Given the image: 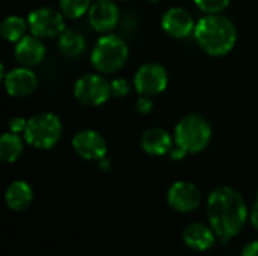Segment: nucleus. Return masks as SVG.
Masks as SVG:
<instances>
[{
	"label": "nucleus",
	"mask_w": 258,
	"mask_h": 256,
	"mask_svg": "<svg viewBox=\"0 0 258 256\" xmlns=\"http://www.w3.org/2000/svg\"><path fill=\"white\" fill-rule=\"evenodd\" d=\"M248 207L243 196L233 187H218L207 199V217L216 235L222 240L237 235L246 220Z\"/></svg>",
	"instance_id": "1"
},
{
	"label": "nucleus",
	"mask_w": 258,
	"mask_h": 256,
	"mask_svg": "<svg viewBox=\"0 0 258 256\" xmlns=\"http://www.w3.org/2000/svg\"><path fill=\"white\" fill-rule=\"evenodd\" d=\"M194 35L198 45L210 56H225L237 42L234 23L221 14H209L203 17L197 23Z\"/></svg>",
	"instance_id": "2"
},
{
	"label": "nucleus",
	"mask_w": 258,
	"mask_h": 256,
	"mask_svg": "<svg viewBox=\"0 0 258 256\" xmlns=\"http://www.w3.org/2000/svg\"><path fill=\"white\" fill-rule=\"evenodd\" d=\"M212 140V127L209 121L197 113L183 116L174 133V142L187 154H198L204 151Z\"/></svg>",
	"instance_id": "3"
},
{
	"label": "nucleus",
	"mask_w": 258,
	"mask_h": 256,
	"mask_svg": "<svg viewBox=\"0 0 258 256\" xmlns=\"http://www.w3.org/2000/svg\"><path fill=\"white\" fill-rule=\"evenodd\" d=\"M128 57V47L125 41L116 35L101 36L92 48V66L103 74H112L121 69Z\"/></svg>",
	"instance_id": "4"
},
{
	"label": "nucleus",
	"mask_w": 258,
	"mask_h": 256,
	"mask_svg": "<svg viewBox=\"0 0 258 256\" xmlns=\"http://www.w3.org/2000/svg\"><path fill=\"white\" fill-rule=\"evenodd\" d=\"M62 136V122L54 113H38L27 121L24 131L26 142L36 149H50L56 146Z\"/></svg>",
	"instance_id": "5"
},
{
	"label": "nucleus",
	"mask_w": 258,
	"mask_h": 256,
	"mask_svg": "<svg viewBox=\"0 0 258 256\" xmlns=\"http://www.w3.org/2000/svg\"><path fill=\"white\" fill-rule=\"evenodd\" d=\"M74 97L85 106H101L112 97L110 83L98 74H85L74 84Z\"/></svg>",
	"instance_id": "6"
},
{
	"label": "nucleus",
	"mask_w": 258,
	"mask_h": 256,
	"mask_svg": "<svg viewBox=\"0 0 258 256\" xmlns=\"http://www.w3.org/2000/svg\"><path fill=\"white\" fill-rule=\"evenodd\" d=\"M63 14L53 8H38L27 17V24L32 35L38 38H56L65 32Z\"/></svg>",
	"instance_id": "7"
},
{
	"label": "nucleus",
	"mask_w": 258,
	"mask_h": 256,
	"mask_svg": "<svg viewBox=\"0 0 258 256\" xmlns=\"http://www.w3.org/2000/svg\"><path fill=\"white\" fill-rule=\"evenodd\" d=\"M168 86V72L159 63H145L135 74V88L139 95L154 97Z\"/></svg>",
	"instance_id": "8"
},
{
	"label": "nucleus",
	"mask_w": 258,
	"mask_h": 256,
	"mask_svg": "<svg viewBox=\"0 0 258 256\" xmlns=\"http://www.w3.org/2000/svg\"><path fill=\"white\" fill-rule=\"evenodd\" d=\"M200 189L189 181H177L168 190V204L177 213H190L201 205Z\"/></svg>",
	"instance_id": "9"
},
{
	"label": "nucleus",
	"mask_w": 258,
	"mask_h": 256,
	"mask_svg": "<svg viewBox=\"0 0 258 256\" xmlns=\"http://www.w3.org/2000/svg\"><path fill=\"white\" fill-rule=\"evenodd\" d=\"M73 148L79 157L88 161H98L107 154L104 137L95 130H82L73 137Z\"/></svg>",
	"instance_id": "10"
},
{
	"label": "nucleus",
	"mask_w": 258,
	"mask_h": 256,
	"mask_svg": "<svg viewBox=\"0 0 258 256\" xmlns=\"http://www.w3.org/2000/svg\"><path fill=\"white\" fill-rule=\"evenodd\" d=\"M3 81H5L6 92L14 98L29 97L36 91L38 86L36 74L27 66L11 69L9 72L5 74Z\"/></svg>",
	"instance_id": "11"
},
{
	"label": "nucleus",
	"mask_w": 258,
	"mask_h": 256,
	"mask_svg": "<svg viewBox=\"0 0 258 256\" xmlns=\"http://www.w3.org/2000/svg\"><path fill=\"white\" fill-rule=\"evenodd\" d=\"M119 8L113 0H97L91 5L88 18L97 32H109L119 21Z\"/></svg>",
	"instance_id": "12"
},
{
	"label": "nucleus",
	"mask_w": 258,
	"mask_h": 256,
	"mask_svg": "<svg viewBox=\"0 0 258 256\" xmlns=\"http://www.w3.org/2000/svg\"><path fill=\"white\" fill-rule=\"evenodd\" d=\"M195 26L197 23L194 21L190 12L180 6L169 8L162 17V27L172 38H187L195 30Z\"/></svg>",
	"instance_id": "13"
},
{
	"label": "nucleus",
	"mask_w": 258,
	"mask_h": 256,
	"mask_svg": "<svg viewBox=\"0 0 258 256\" xmlns=\"http://www.w3.org/2000/svg\"><path fill=\"white\" fill-rule=\"evenodd\" d=\"M216 232L212 226H206L204 223L195 222L184 228L183 231V241L184 244L197 252H204L213 247L216 241Z\"/></svg>",
	"instance_id": "14"
},
{
	"label": "nucleus",
	"mask_w": 258,
	"mask_h": 256,
	"mask_svg": "<svg viewBox=\"0 0 258 256\" xmlns=\"http://www.w3.org/2000/svg\"><path fill=\"white\" fill-rule=\"evenodd\" d=\"M14 53H15V59L23 66L30 68L42 62L45 56V45L41 41V38L30 35V36H24L17 42Z\"/></svg>",
	"instance_id": "15"
},
{
	"label": "nucleus",
	"mask_w": 258,
	"mask_h": 256,
	"mask_svg": "<svg viewBox=\"0 0 258 256\" xmlns=\"http://www.w3.org/2000/svg\"><path fill=\"white\" fill-rule=\"evenodd\" d=\"M174 143L175 142L172 140L171 134L163 128H150V130L144 131V134L141 137V146L150 155L169 154Z\"/></svg>",
	"instance_id": "16"
},
{
	"label": "nucleus",
	"mask_w": 258,
	"mask_h": 256,
	"mask_svg": "<svg viewBox=\"0 0 258 256\" xmlns=\"http://www.w3.org/2000/svg\"><path fill=\"white\" fill-rule=\"evenodd\" d=\"M5 202L9 210L20 213L27 210L33 202V190L26 181H14L5 193Z\"/></svg>",
	"instance_id": "17"
},
{
	"label": "nucleus",
	"mask_w": 258,
	"mask_h": 256,
	"mask_svg": "<svg viewBox=\"0 0 258 256\" xmlns=\"http://www.w3.org/2000/svg\"><path fill=\"white\" fill-rule=\"evenodd\" d=\"M24 149V142L17 133H5L0 137V160L3 163L17 161Z\"/></svg>",
	"instance_id": "18"
},
{
	"label": "nucleus",
	"mask_w": 258,
	"mask_h": 256,
	"mask_svg": "<svg viewBox=\"0 0 258 256\" xmlns=\"http://www.w3.org/2000/svg\"><path fill=\"white\" fill-rule=\"evenodd\" d=\"M59 51L67 56V57H77L80 56L85 48H86V39L82 33L76 32V30H65L60 36H59V42H57Z\"/></svg>",
	"instance_id": "19"
},
{
	"label": "nucleus",
	"mask_w": 258,
	"mask_h": 256,
	"mask_svg": "<svg viewBox=\"0 0 258 256\" xmlns=\"http://www.w3.org/2000/svg\"><path fill=\"white\" fill-rule=\"evenodd\" d=\"M27 27H29V24H27V21L24 18H21L18 15H11V17H6L2 21L0 33L6 41L18 42L20 39H23L26 36Z\"/></svg>",
	"instance_id": "20"
},
{
	"label": "nucleus",
	"mask_w": 258,
	"mask_h": 256,
	"mask_svg": "<svg viewBox=\"0 0 258 256\" xmlns=\"http://www.w3.org/2000/svg\"><path fill=\"white\" fill-rule=\"evenodd\" d=\"M60 5V12L71 20L83 17L86 12H89L91 8V0H59Z\"/></svg>",
	"instance_id": "21"
},
{
	"label": "nucleus",
	"mask_w": 258,
	"mask_h": 256,
	"mask_svg": "<svg viewBox=\"0 0 258 256\" xmlns=\"http://www.w3.org/2000/svg\"><path fill=\"white\" fill-rule=\"evenodd\" d=\"M195 5L206 14H221L231 0H194Z\"/></svg>",
	"instance_id": "22"
},
{
	"label": "nucleus",
	"mask_w": 258,
	"mask_h": 256,
	"mask_svg": "<svg viewBox=\"0 0 258 256\" xmlns=\"http://www.w3.org/2000/svg\"><path fill=\"white\" fill-rule=\"evenodd\" d=\"M112 95L116 98H124L130 94V83L125 78H115L110 81Z\"/></svg>",
	"instance_id": "23"
},
{
	"label": "nucleus",
	"mask_w": 258,
	"mask_h": 256,
	"mask_svg": "<svg viewBox=\"0 0 258 256\" xmlns=\"http://www.w3.org/2000/svg\"><path fill=\"white\" fill-rule=\"evenodd\" d=\"M154 109V103L151 100V97H145V95H141V98H138L136 101V110L138 113L141 115H150Z\"/></svg>",
	"instance_id": "24"
},
{
	"label": "nucleus",
	"mask_w": 258,
	"mask_h": 256,
	"mask_svg": "<svg viewBox=\"0 0 258 256\" xmlns=\"http://www.w3.org/2000/svg\"><path fill=\"white\" fill-rule=\"evenodd\" d=\"M27 121L29 119H24L21 116H14L11 121H9V131L12 133H17V134H21L26 131V127H27Z\"/></svg>",
	"instance_id": "25"
},
{
	"label": "nucleus",
	"mask_w": 258,
	"mask_h": 256,
	"mask_svg": "<svg viewBox=\"0 0 258 256\" xmlns=\"http://www.w3.org/2000/svg\"><path fill=\"white\" fill-rule=\"evenodd\" d=\"M186 151L181 148V146H178L177 143H174V146L171 148V151H169V157L172 158V160H183L184 157H186Z\"/></svg>",
	"instance_id": "26"
},
{
	"label": "nucleus",
	"mask_w": 258,
	"mask_h": 256,
	"mask_svg": "<svg viewBox=\"0 0 258 256\" xmlns=\"http://www.w3.org/2000/svg\"><path fill=\"white\" fill-rule=\"evenodd\" d=\"M242 256H258V240L257 241L249 243V244L243 249Z\"/></svg>",
	"instance_id": "27"
},
{
	"label": "nucleus",
	"mask_w": 258,
	"mask_h": 256,
	"mask_svg": "<svg viewBox=\"0 0 258 256\" xmlns=\"http://www.w3.org/2000/svg\"><path fill=\"white\" fill-rule=\"evenodd\" d=\"M251 222H252L254 228L258 231V201H257V204L254 205L252 211H251Z\"/></svg>",
	"instance_id": "28"
},
{
	"label": "nucleus",
	"mask_w": 258,
	"mask_h": 256,
	"mask_svg": "<svg viewBox=\"0 0 258 256\" xmlns=\"http://www.w3.org/2000/svg\"><path fill=\"white\" fill-rule=\"evenodd\" d=\"M110 166H112V164H110V160H107L106 157H104V158H101V160H98V167H100L101 170H104V172H106V170H109V169H110Z\"/></svg>",
	"instance_id": "29"
},
{
	"label": "nucleus",
	"mask_w": 258,
	"mask_h": 256,
	"mask_svg": "<svg viewBox=\"0 0 258 256\" xmlns=\"http://www.w3.org/2000/svg\"><path fill=\"white\" fill-rule=\"evenodd\" d=\"M147 2H150V3H156V2H159V0H147Z\"/></svg>",
	"instance_id": "30"
}]
</instances>
